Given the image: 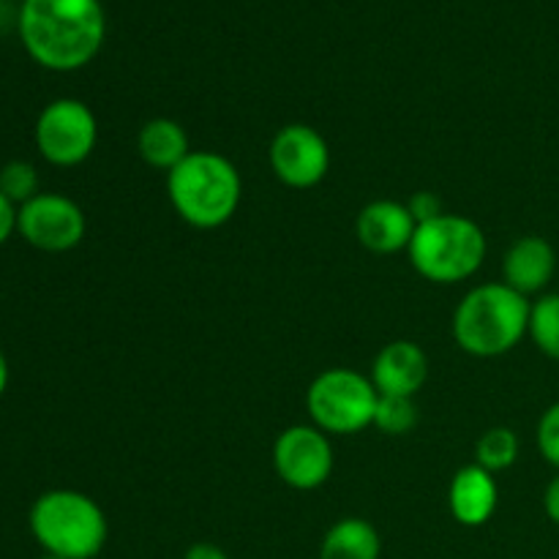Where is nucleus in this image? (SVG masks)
Segmentation results:
<instances>
[{
	"label": "nucleus",
	"mask_w": 559,
	"mask_h": 559,
	"mask_svg": "<svg viewBox=\"0 0 559 559\" xmlns=\"http://www.w3.org/2000/svg\"><path fill=\"white\" fill-rule=\"evenodd\" d=\"M41 559H63V557H55V555H44Z\"/></svg>",
	"instance_id": "obj_27"
},
{
	"label": "nucleus",
	"mask_w": 559,
	"mask_h": 559,
	"mask_svg": "<svg viewBox=\"0 0 559 559\" xmlns=\"http://www.w3.org/2000/svg\"><path fill=\"white\" fill-rule=\"evenodd\" d=\"M107 36L98 0H22L20 38L38 66L76 71L91 63Z\"/></svg>",
	"instance_id": "obj_1"
},
{
	"label": "nucleus",
	"mask_w": 559,
	"mask_h": 559,
	"mask_svg": "<svg viewBox=\"0 0 559 559\" xmlns=\"http://www.w3.org/2000/svg\"><path fill=\"white\" fill-rule=\"evenodd\" d=\"M448 506H451L453 519L464 527H484L495 516L500 506V486L489 469L469 464L462 467L451 480L448 489Z\"/></svg>",
	"instance_id": "obj_14"
},
{
	"label": "nucleus",
	"mask_w": 559,
	"mask_h": 559,
	"mask_svg": "<svg viewBox=\"0 0 559 559\" xmlns=\"http://www.w3.org/2000/svg\"><path fill=\"white\" fill-rule=\"evenodd\" d=\"M85 213L74 200L55 191H41L16 207V233L38 251L60 254L71 251L85 238Z\"/></svg>",
	"instance_id": "obj_8"
},
{
	"label": "nucleus",
	"mask_w": 559,
	"mask_h": 559,
	"mask_svg": "<svg viewBox=\"0 0 559 559\" xmlns=\"http://www.w3.org/2000/svg\"><path fill=\"white\" fill-rule=\"evenodd\" d=\"M5 388H9V360H5L3 349H0V396L5 393Z\"/></svg>",
	"instance_id": "obj_26"
},
{
	"label": "nucleus",
	"mask_w": 559,
	"mask_h": 559,
	"mask_svg": "<svg viewBox=\"0 0 559 559\" xmlns=\"http://www.w3.org/2000/svg\"><path fill=\"white\" fill-rule=\"evenodd\" d=\"M538 451L551 467L559 469V402L551 404L538 420Z\"/></svg>",
	"instance_id": "obj_21"
},
{
	"label": "nucleus",
	"mask_w": 559,
	"mask_h": 559,
	"mask_svg": "<svg viewBox=\"0 0 559 559\" xmlns=\"http://www.w3.org/2000/svg\"><path fill=\"white\" fill-rule=\"evenodd\" d=\"M418 222L409 213L407 202L396 200H374L358 213L355 235L360 246L374 254H396L407 251Z\"/></svg>",
	"instance_id": "obj_12"
},
{
	"label": "nucleus",
	"mask_w": 559,
	"mask_h": 559,
	"mask_svg": "<svg viewBox=\"0 0 559 559\" xmlns=\"http://www.w3.org/2000/svg\"><path fill=\"white\" fill-rule=\"evenodd\" d=\"M271 169L289 189H314L331 169V147L325 136L306 123H289L271 142Z\"/></svg>",
	"instance_id": "obj_10"
},
{
	"label": "nucleus",
	"mask_w": 559,
	"mask_h": 559,
	"mask_svg": "<svg viewBox=\"0 0 559 559\" xmlns=\"http://www.w3.org/2000/svg\"><path fill=\"white\" fill-rule=\"evenodd\" d=\"M530 304L506 282L478 284L453 311V338L473 358H500L530 333Z\"/></svg>",
	"instance_id": "obj_2"
},
{
	"label": "nucleus",
	"mask_w": 559,
	"mask_h": 559,
	"mask_svg": "<svg viewBox=\"0 0 559 559\" xmlns=\"http://www.w3.org/2000/svg\"><path fill=\"white\" fill-rule=\"evenodd\" d=\"M16 229V205H11L3 194H0V246L11 238Z\"/></svg>",
	"instance_id": "obj_23"
},
{
	"label": "nucleus",
	"mask_w": 559,
	"mask_h": 559,
	"mask_svg": "<svg viewBox=\"0 0 559 559\" xmlns=\"http://www.w3.org/2000/svg\"><path fill=\"white\" fill-rule=\"evenodd\" d=\"M98 142L93 109L80 98H55L36 120V147L55 167H76Z\"/></svg>",
	"instance_id": "obj_7"
},
{
	"label": "nucleus",
	"mask_w": 559,
	"mask_h": 559,
	"mask_svg": "<svg viewBox=\"0 0 559 559\" xmlns=\"http://www.w3.org/2000/svg\"><path fill=\"white\" fill-rule=\"evenodd\" d=\"M418 424V407L407 396H380L374 409V429L388 437H404Z\"/></svg>",
	"instance_id": "obj_19"
},
{
	"label": "nucleus",
	"mask_w": 559,
	"mask_h": 559,
	"mask_svg": "<svg viewBox=\"0 0 559 559\" xmlns=\"http://www.w3.org/2000/svg\"><path fill=\"white\" fill-rule=\"evenodd\" d=\"M544 511H546V516H549V522H555L559 527V475L557 478H551L549 486H546Z\"/></svg>",
	"instance_id": "obj_24"
},
{
	"label": "nucleus",
	"mask_w": 559,
	"mask_h": 559,
	"mask_svg": "<svg viewBox=\"0 0 559 559\" xmlns=\"http://www.w3.org/2000/svg\"><path fill=\"white\" fill-rule=\"evenodd\" d=\"M183 559H229L227 551L218 549L216 544H194L186 549Z\"/></svg>",
	"instance_id": "obj_25"
},
{
	"label": "nucleus",
	"mask_w": 559,
	"mask_h": 559,
	"mask_svg": "<svg viewBox=\"0 0 559 559\" xmlns=\"http://www.w3.org/2000/svg\"><path fill=\"white\" fill-rule=\"evenodd\" d=\"M407 207H409V213H413V218L418 224H424V222H431V218H437V216H442V202H440V197L437 194H431V191H418V194H413V200L407 202Z\"/></svg>",
	"instance_id": "obj_22"
},
{
	"label": "nucleus",
	"mask_w": 559,
	"mask_h": 559,
	"mask_svg": "<svg viewBox=\"0 0 559 559\" xmlns=\"http://www.w3.org/2000/svg\"><path fill=\"white\" fill-rule=\"evenodd\" d=\"M0 194L11 202V205L22 207L31 202L33 197L41 194L38 191V173L31 162H9L0 167Z\"/></svg>",
	"instance_id": "obj_20"
},
{
	"label": "nucleus",
	"mask_w": 559,
	"mask_h": 559,
	"mask_svg": "<svg viewBox=\"0 0 559 559\" xmlns=\"http://www.w3.org/2000/svg\"><path fill=\"white\" fill-rule=\"evenodd\" d=\"M273 469L289 489H320L333 473L331 440L317 426H289L273 442Z\"/></svg>",
	"instance_id": "obj_9"
},
{
	"label": "nucleus",
	"mask_w": 559,
	"mask_h": 559,
	"mask_svg": "<svg viewBox=\"0 0 559 559\" xmlns=\"http://www.w3.org/2000/svg\"><path fill=\"white\" fill-rule=\"evenodd\" d=\"M167 194L175 213L189 227L218 229L240 207L243 180L227 156L213 151H191L167 175Z\"/></svg>",
	"instance_id": "obj_3"
},
{
	"label": "nucleus",
	"mask_w": 559,
	"mask_h": 559,
	"mask_svg": "<svg viewBox=\"0 0 559 559\" xmlns=\"http://www.w3.org/2000/svg\"><path fill=\"white\" fill-rule=\"evenodd\" d=\"M486 249L484 229L473 218L442 213L415 227L407 254L426 282L456 284L480 271Z\"/></svg>",
	"instance_id": "obj_5"
},
{
	"label": "nucleus",
	"mask_w": 559,
	"mask_h": 559,
	"mask_svg": "<svg viewBox=\"0 0 559 559\" xmlns=\"http://www.w3.org/2000/svg\"><path fill=\"white\" fill-rule=\"evenodd\" d=\"M31 533L47 555L93 559L109 538L107 513L93 497L74 489L44 491L31 508Z\"/></svg>",
	"instance_id": "obj_4"
},
{
	"label": "nucleus",
	"mask_w": 559,
	"mask_h": 559,
	"mask_svg": "<svg viewBox=\"0 0 559 559\" xmlns=\"http://www.w3.org/2000/svg\"><path fill=\"white\" fill-rule=\"evenodd\" d=\"M530 336L546 358L559 360V293L535 300L530 309Z\"/></svg>",
	"instance_id": "obj_18"
},
{
	"label": "nucleus",
	"mask_w": 559,
	"mask_h": 559,
	"mask_svg": "<svg viewBox=\"0 0 559 559\" xmlns=\"http://www.w3.org/2000/svg\"><path fill=\"white\" fill-rule=\"evenodd\" d=\"M426 380H429V358L420 344L407 338L385 344L371 366V382L380 396L415 399Z\"/></svg>",
	"instance_id": "obj_11"
},
{
	"label": "nucleus",
	"mask_w": 559,
	"mask_h": 559,
	"mask_svg": "<svg viewBox=\"0 0 559 559\" xmlns=\"http://www.w3.org/2000/svg\"><path fill=\"white\" fill-rule=\"evenodd\" d=\"M557 271L555 246L538 235H524L508 246L502 257V282L511 289L522 293L524 298L544 293Z\"/></svg>",
	"instance_id": "obj_13"
},
{
	"label": "nucleus",
	"mask_w": 559,
	"mask_h": 559,
	"mask_svg": "<svg viewBox=\"0 0 559 559\" xmlns=\"http://www.w3.org/2000/svg\"><path fill=\"white\" fill-rule=\"evenodd\" d=\"M136 151L147 167L164 169L169 175L191 153L189 134L178 120L153 118L136 134Z\"/></svg>",
	"instance_id": "obj_15"
},
{
	"label": "nucleus",
	"mask_w": 559,
	"mask_h": 559,
	"mask_svg": "<svg viewBox=\"0 0 559 559\" xmlns=\"http://www.w3.org/2000/svg\"><path fill=\"white\" fill-rule=\"evenodd\" d=\"M380 402L371 377L355 369H328L306 391V409L325 435H358L374 424Z\"/></svg>",
	"instance_id": "obj_6"
},
{
	"label": "nucleus",
	"mask_w": 559,
	"mask_h": 559,
	"mask_svg": "<svg viewBox=\"0 0 559 559\" xmlns=\"http://www.w3.org/2000/svg\"><path fill=\"white\" fill-rule=\"evenodd\" d=\"M516 459H519V437L516 431L508 429V426H495V429L484 431L480 440L475 442V464L489 469L491 475L513 467Z\"/></svg>",
	"instance_id": "obj_17"
},
{
	"label": "nucleus",
	"mask_w": 559,
	"mask_h": 559,
	"mask_svg": "<svg viewBox=\"0 0 559 559\" xmlns=\"http://www.w3.org/2000/svg\"><path fill=\"white\" fill-rule=\"evenodd\" d=\"M380 533L374 524L358 516L338 519L320 546V559H380Z\"/></svg>",
	"instance_id": "obj_16"
}]
</instances>
